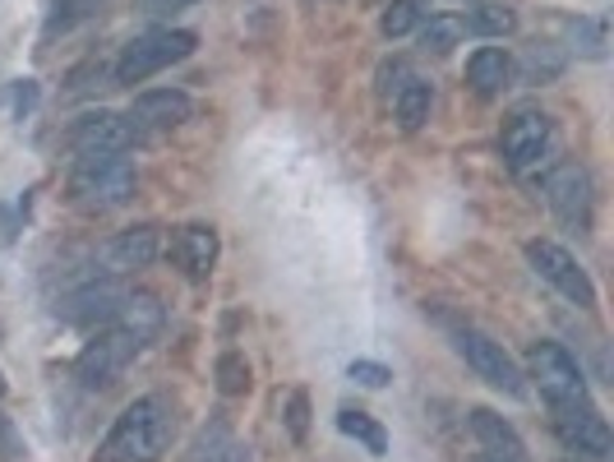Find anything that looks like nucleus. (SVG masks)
<instances>
[{"mask_svg":"<svg viewBox=\"0 0 614 462\" xmlns=\"http://www.w3.org/2000/svg\"><path fill=\"white\" fill-rule=\"evenodd\" d=\"M176 435V407L171 397L148 393L116 416L107 440L98 449V462H158Z\"/></svg>","mask_w":614,"mask_h":462,"instance_id":"obj_1","label":"nucleus"},{"mask_svg":"<svg viewBox=\"0 0 614 462\" xmlns=\"http://www.w3.org/2000/svg\"><path fill=\"white\" fill-rule=\"evenodd\" d=\"M139 185V171L126 153H79V163L70 167V199L79 208H120L130 204Z\"/></svg>","mask_w":614,"mask_h":462,"instance_id":"obj_2","label":"nucleus"},{"mask_svg":"<svg viewBox=\"0 0 614 462\" xmlns=\"http://www.w3.org/2000/svg\"><path fill=\"white\" fill-rule=\"evenodd\" d=\"M199 47V33H190V28H152V33H139L126 42V51H120L116 60V83H143L152 79L158 70L176 66V60L195 56Z\"/></svg>","mask_w":614,"mask_h":462,"instance_id":"obj_3","label":"nucleus"},{"mask_svg":"<svg viewBox=\"0 0 614 462\" xmlns=\"http://www.w3.org/2000/svg\"><path fill=\"white\" fill-rule=\"evenodd\" d=\"M453 347H457V356H463L489 389H499L504 397H527V375H522V365H517V361L504 352V343H495L489 333L463 324V328L453 333Z\"/></svg>","mask_w":614,"mask_h":462,"instance_id":"obj_4","label":"nucleus"},{"mask_svg":"<svg viewBox=\"0 0 614 462\" xmlns=\"http://www.w3.org/2000/svg\"><path fill=\"white\" fill-rule=\"evenodd\" d=\"M527 380H536V389H541V397H545L549 407H564V403H582V397H592L582 365L559 343H549V337L532 343V352H527Z\"/></svg>","mask_w":614,"mask_h":462,"instance_id":"obj_5","label":"nucleus"},{"mask_svg":"<svg viewBox=\"0 0 614 462\" xmlns=\"http://www.w3.org/2000/svg\"><path fill=\"white\" fill-rule=\"evenodd\" d=\"M527 264L536 268V277H545L549 287H555L564 301H573L577 311H596V283L587 277V268L577 264L573 250H564L559 240H527Z\"/></svg>","mask_w":614,"mask_h":462,"instance_id":"obj_6","label":"nucleus"},{"mask_svg":"<svg viewBox=\"0 0 614 462\" xmlns=\"http://www.w3.org/2000/svg\"><path fill=\"white\" fill-rule=\"evenodd\" d=\"M148 343L139 333H130V328H120V324H111L107 333H98L93 343H88L83 352H79V361H75V375H79V384L83 389H107V384H116L120 375H126V365L143 352Z\"/></svg>","mask_w":614,"mask_h":462,"instance_id":"obj_7","label":"nucleus"},{"mask_svg":"<svg viewBox=\"0 0 614 462\" xmlns=\"http://www.w3.org/2000/svg\"><path fill=\"white\" fill-rule=\"evenodd\" d=\"M545 199H549V213L577 236L592 232V218H596V195H592V176L582 171L577 163H564L545 176Z\"/></svg>","mask_w":614,"mask_h":462,"instance_id":"obj_8","label":"nucleus"},{"mask_svg":"<svg viewBox=\"0 0 614 462\" xmlns=\"http://www.w3.org/2000/svg\"><path fill=\"white\" fill-rule=\"evenodd\" d=\"M555 148V120L545 111H513L499 130V153L513 171H527L536 167L545 153Z\"/></svg>","mask_w":614,"mask_h":462,"instance_id":"obj_9","label":"nucleus"},{"mask_svg":"<svg viewBox=\"0 0 614 462\" xmlns=\"http://www.w3.org/2000/svg\"><path fill=\"white\" fill-rule=\"evenodd\" d=\"M143 139V130L120 111H83L70 126V144L79 153H130Z\"/></svg>","mask_w":614,"mask_h":462,"instance_id":"obj_10","label":"nucleus"},{"mask_svg":"<svg viewBox=\"0 0 614 462\" xmlns=\"http://www.w3.org/2000/svg\"><path fill=\"white\" fill-rule=\"evenodd\" d=\"M555 430L564 449L573 453H587V458H605L610 453V421L601 416V407L592 403V397H582V403H564L555 407Z\"/></svg>","mask_w":614,"mask_h":462,"instance_id":"obj_11","label":"nucleus"},{"mask_svg":"<svg viewBox=\"0 0 614 462\" xmlns=\"http://www.w3.org/2000/svg\"><path fill=\"white\" fill-rule=\"evenodd\" d=\"M195 111L190 102V92H180V88H148L135 98L130 107V120L148 135V130H176V126H186Z\"/></svg>","mask_w":614,"mask_h":462,"instance_id":"obj_12","label":"nucleus"},{"mask_svg":"<svg viewBox=\"0 0 614 462\" xmlns=\"http://www.w3.org/2000/svg\"><path fill=\"white\" fill-rule=\"evenodd\" d=\"M467 425H472L481 453H489L495 462H527V444H522V435H517V430L504 416L489 412V407H472L467 412Z\"/></svg>","mask_w":614,"mask_h":462,"instance_id":"obj_13","label":"nucleus"},{"mask_svg":"<svg viewBox=\"0 0 614 462\" xmlns=\"http://www.w3.org/2000/svg\"><path fill=\"white\" fill-rule=\"evenodd\" d=\"M130 296V287H120L116 277H102V283H88L66 301V320L70 324H111L120 301Z\"/></svg>","mask_w":614,"mask_h":462,"instance_id":"obj_14","label":"nucleus"},{"mask_svg":"<svg viewBox=\"0 0 614 462\" xmlns=\"http://www.w3.org/2000/svg\"><path fill=\"white\" fill-rule=\"evenodd\" d=\"M162 250V240H158V227L143 223V227H130V232H120L111 245H107V268L111 273H135V268H148L152 259H158Z\"/></svg>","mask_w":614,"mask_h":462,"instance_id":"obj_15","label":"nucleus"},{"mask_svg":"<svg viewBox=\"0 0 614 462\" xmlns=\"http://www.w3.org/2000/svg\"><path fill=\"white\" fill-rule=\"evenodd\" d=\"M517 66H513V56L504 47H481L467 56V83L481 92V98H495V92H504L513 83Z\"/></svg>","mask_w":614,"mask_h":462,"instance_id":"obj_16","label":"nucleus"},{"mask_svg":"<svg viewBox=\"0 0 614 462\" xmlns=\"http://www.w3.org/2000/svg\"><path fill=\"white\" fill-rule=\"evenodd\" d=\"M176 264L186 268L190 277H208L212 264H218V232L204 227V223L186 227L176 236Z\"/></svg>","mask_w":614,"mask_h":462,"instance_id":"obj_17","label":"nucleus"},{"mask_svg":"<svg viewBox=\"0 0 614 462\" xmlns=\"http://www.w3.org/2000/svg\"><path fill=\"white\" fill-rule=\"evenodd\" d=\"M111 324L130 328V333L143 337V343H152L158 328H162V305H158V296H152V292H130L126 301H120V311H116Z\"/></svg>","mask_w":614,"mask_h":462,"instance_id":"obj_18","label":"nucleus"},{"mask_svg":"<svg viewBox=\"0 0 614 462\" xmlns=\"http://www.w3.org/2000/svg\"><path fill=\"white\" fill-rule=\"evenodd\" d=\"M429 107H435V88H429L425 79H407L393 98V116H397L403 130H420L429 120Z\"/></svg>","mask_w":614,"mask_h":462,"instance_id":"obj_19","label":"nucleus"},{"mask_svg":"<svg viewBox=\"0 0 614 462\" xmlns=\"http://www.w3.org/2000/svg\"><path fill=\"white\" fill-rule=\"evenodd\" d=\"M337 430H343L347 440L365 444V453H375V458H384V453H388V430H384V425H379L370 412L343 407V412H337Z\"/></svg>","mask_w":614,"mask_h":462,"instance_id":"obj_20","label":"nucleus"},{"mask_svg":"<svg viewBox=\"0 0 614 462\" xmlns=\"http://www.w3.org/2000/svg\"><path fill=\"white\" fill-rule=\"evenodd\" d=\"M420 19H425L420 0H388L384 14H379V33L384 38H407V33L420 28Z\"/></svg>","mask_w":614,"mask_h":462,"instance_id":"obj_21","label":"nucleus"},{"mask_svg":"<svg viewBox=\"0 0 614 462\" xmlns=\"http://www.w3.org/2000/svg\"><path fill=\"white\" fill-rule=\"evenodd\" d=\"M463 33H467V23L463 19H453V14H435L425 28H420V47L425 51H435V56H448L457 42H463Z\"/></svg>","mask_w":614,"mask_h":462,"instance_id":"obj_22","label":"nucleus"},{"mask_svg":"<svg viewBox=\"0 0 614 462\" xmlns=\"http://www.w3.org/2000/svg\"><path fill=\"white\" fill-rule=\"evenodd\" d=\"M467 28H472V33H481V38H508L513 28H517V14H513L508 6H495V0H485V6L472 10Z\"/></svg>","mask_w":614,"mask_h":462,"instance_id":"obj_23","label":"nucleus"},{"mask_svg":"<svg viewBox=\"0 0 614 462\" xmlns=\"http://www.w3.org/2000/svg\"><path fill=\"white\" fill-rule=\"evenodd\" d=\"M564 70V56L555 47H527V56H522V79L527 83H549V79H559Z\"/></svg>","mask_w":614,"mask_h":462,"instance_id":"obj_24","label":"nucleus"},{"mask_svg":"<svg viewBox=\"0 0 614 462\" xmlns=\"http://www.w3.org/2000/svg\"><path fill=\"white\" fill-rule=\"evenodd\" d=\"M212 375H218V393H227V397L250 393V361H245L240 352H222Z\"/></svg>","mask_w":614,"mask_h":462,"instance_id":"obj_25","label":"nucleus"},{"mask_svg":"<svg viewBox=\"0 0 614 462\" xmlns=\"http://www.w3.org/2000/svg\"><path fill=\"white\" fill-rule=\"evenodd\" d=\"M102 6V0H56V10L47 19V33H66V28H75L79 19H88Z\"/></svg>","mask_w":614,"mask_h":462,"instance_id":"obj_26","label":"nucleus"},{"mask_svg":"<svg viewBox=\"0 0 614 462\" xmlns=\"http://www.w3.org/2000/svg\"><path fill=\"white\" fill-rule=\"evenodd\" d=\"M573 51H582V56H605V23L601 19H577L573 23Z\"/></svg>","mask_w":614,"mask_h":462,"instance_id":"obj_27","label":"nucleus"},{"mask_svg":"<svg viewBox=\"0 0 614 462\" xmlns=\"http://www.w3.org/2000/svg\"><path fill=\"white\" fill-rule=\"evenodd\" d=\"M287 435L296 444H305V435H310V397H305L300 389L287 397Z\"/></svg>","mask_w":614,"mask_h":462,"instance_id":"obj_28","label":"nucleus"},{"mask_svg":"<svg viewBox=\"0 0 614 462\" xmlns=\"http://www.w3.org/2000/svg\"><path fill=\"white\" fill-rule=\"evenodd\" d=\"M347 380H356L360 389H388L393 384V370L379 361H351L347 365Z\"/></svg>","mask_w":614,"mask_h":462,"instance_id":"obj_29","label":"nucleus"},{"mask_svg":"<svg viewBox=\"0 0 614 462\" xmlns=\"http://www.w3.org/2000/svg\"><path fill=\"white\" fill-rule=\"evenodd\" d=\"M14 458H19V435H14L10 416L0 412V462H14Z\"/></svg>","mask_w":614,"mask_h":462,"instance_id":"obj_30","label":"nucleus"},{"mask_svg":"<svg viewBox=\"0 0 614 462\" xmlns=\"http://www.w3.org/2000/svg\"><path fill=\"white\" fill-rule=\"evenodd\" d=\"M190 6H199V0H139L143 14H171V10H190Z\"/></svg>","mask_w":614,"mask_h":462,"instance_id":"obj_31","label":"nucleus"},{"mask_svg":"<svg viewBox=\"0 0 614 462\" xmlns=\"http://www.w3.org/2000/svg\"><path fill=\"white\" fill-rule=\"evenodd\" d=\"M218 462H250V449H227Z\"/></svg>","mask_w":614,"mask_h":462,"instance_id":"obj_32","label":"nucleus"},{"mask_svg":"<svg viewBox=\"0 0 614 462\" xmlns=\"http://www.w3.org/2000/svg\"><path fill=\"white\" fill-rule=\"evenodd\" d=\"M0 397H6V370H0Z\"/></svg>","mask_w":614,"mask_h":462,"instance_id":"obj_33","label":"nucleus"},{"mask_svg":"<svg viewBox=\"0 0 614 462\" xmlns=\"http://www.w3.org/2000/svg\"><path fill=\"white\" fill-rule=\"evenodd\" d=\"M472 462H495V458H489V453H481V458H472Z\"/></svg>","mask_w":614,"mask_h":462,"instance_id":"obj_34","label":"nucleus"}]
</instances>
